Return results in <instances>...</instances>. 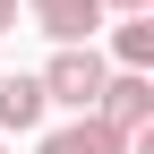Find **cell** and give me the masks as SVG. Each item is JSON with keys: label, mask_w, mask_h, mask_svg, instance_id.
Returning a JSON list of instances; mask_svg holds the SVG:
<instances>
[{"label": "cell", "mask_w": 154, "mask_h": 154, "mask_svg": "<svg viewBox=\"0 0 154 154\" xmlns=\"http://www.w3.org/2000/svg\"><path fill=\"white\" fill-rule=\"evenodd\" d=\"M26 17L51 34V43H94V26H103V0H26Z\"/></svg>", "instance_id": "obj_3"}, {"label": "cell", "mask_w": 154, "mask_h": 154, "mask_svg": "<svg viewBox=\"0 0 154 154\" xmlns=\"http://www.w3.org/2000/svg\"><path fill=\"white\" fill-rule=\"evenodd\" d=\"M34 154H128V137H120L111 120H94V111H77V120H69V128H51Z\"/></svg>", "instance_id": "obj_4"}, {"label": "cell", "mask_w": 154, "mask_h": 154, "mask_svg": "<svg viewBox=\"0 0 154 154\" xmlns=\"http://www.w3.org/2000/svg\"><path fill=\"white\" fill-rule=\"evenodd\" d=\"M43 77H26V69H9L0 77V128H17V137H26V128H43Z\"/></svg>", "instance_id": "obj_5"}, {"label": "cell", "mask_w": 154, "mask_h": 154, "mask_svg": "<svg viewBox=\"0 0 154 154\" xmlns=\"http://www.w3.org/2000/svg\"><path fill=\"white\" fill-rule=\"evenodd\" d=\"M103 9H120V17H137V9H154V0H103Z\"/></svg>", "instance_id": "obj_7"}, {"label": "cell", "mask_w": 154, "mask_h": 154, "mask_svg": "<svg viewBox=\"0 0 154 154\" xmlns=\"http://www.w3.org/2000/svg\"><path fill=\"white\" fill-rule=\"evenodd\" d=\"M9 26H17V0H0V34H9Z\"/></svg>", "instance_id": "obj_8"}, {"label": "cell", "mask_w": 154, "mask_h": 154, "mask_svg": "<svg viewBox=\"0 0 154 154\" xmlns=\"http://www.w3.org/2000/svg\"><path fill=\"white\" fill-rule=\"evenodd\" d=\"M111 60L120 69H154V9H137V17L111 26Z\"/></svg>", "instance_id": "obj_6"}, {"label": "cell", "mask_w": 154, "mask_h": 154, "mask_svg": "<svg viewBox=\"0 0 154 154\" xmlns=\"http://www.w3.org/2000/svg\"><path fill=\"white\" fill-rule=\"evenodd\" d=\"M94 120H111V128L128 137V154H137L146 120H154V77H146V69H111L103 94H94Z\"/></svg>", "instance_id": "obj_2"}, {"label": "cell", "mask_w": 154, "mask_h": 154, "mask_svg": "<svg viewBox=\"0 0 154 154\" xmlns=\"http://www.w3.org/2000/svg\"><path fill=\"white\" fill-rule=\"evenodd\" d=\"M34 77H43V103H69V111H94V94H103L111 60H103L94 43H60V51H51V60L34 69Z\"/></svg>", "instance_id": "obj_1"}, {"label": "cell", "mask_w": 154, "mask_h": 154, "mask_svg": "<svg viewBox=\"0 0 154 154\" xmlns=\"http://www.w3.org/2000/svg\"><path fill=\"white\" fill-rule=\"evenodd\" d=\"M0 154H9V146H0Z\"/></svg>", "instance_id": "obj_9"}]
</instances>
